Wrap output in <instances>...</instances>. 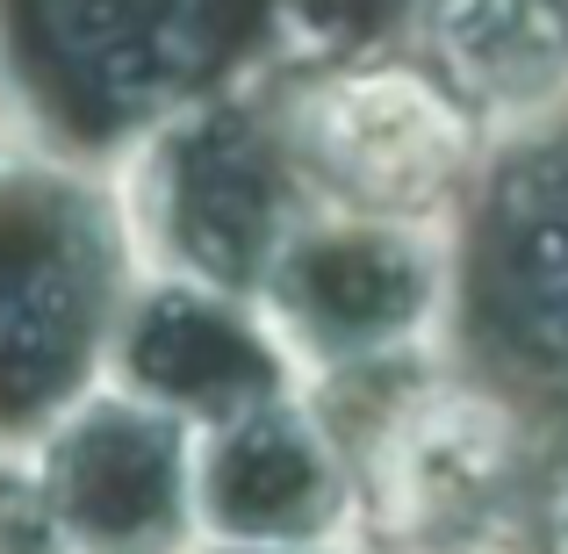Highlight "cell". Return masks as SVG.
I'll use <instances>...</instances> for the list:
<instances>
[{"label":"cell","mask_w":568,"mask_h":554,"mask_svg":"<svg viewBox=\"0 0 568 554\" xmlns=\"http://www.w3.org/2000/svg\"><path fill=\"white\" fill-rule=\"evenodd\" d=\"M101 324L94 252L58 223L0 231V411L65 396Z\"/></svg>","instance_id":"obj_8"},{"label":"cell","mask_w":568,"mask_h":554,"mask_svg":"<svg viewBox=\"0 0 568 554\" xmlns=\"http://www.w3.org/2000/svg\"><path fill=\"white\" fill-rule=\"evenodd\" d=\"M0 554H65L51 490L22 461H0Z\"/></svg>","instance_id":"obj_12"},{"label":"cell","mask_w":568,"mask_h":554,"mask_svg":"<svg viewBox=\"0 0 568 554\" xmlns=\"http://www.w3.org/2000/svg\"><path fill=\"white\" fill-rule=\"evenodd\" d=\"M245 554H274V547H245Z\"/></svg>","instance_id":"obj_15"},{"label":"cell","mask_w":568,"mask_h":554,"mask_svg":"<svg viewBox=\"0 0 568 554\" xmlns=\"http://www.w3.org/2000/svg\"><path fill=\"white\" fill-rule=\"evenodd\" d=\"M295 159L367 216H417L454 188L468 123L417 72H332L295 101Z\"/></svg>","instance_id":"obj_2"},{"label":"cell","mask_w":568,"mask_h":554,"mask_svg":"<svg viewBox=\"0 0 568 554\" xmlns=\"http://www.w3.org/2000/svg\"><path fill=\"white\" fill-rule=\"evenodd\" d=\"M439 554H504V547H439Z\"/></svg>","instance_id":"obj_14"},{"label":"cell","mask_w":568,"mask_h":554,"mask_svg":"<svg viewBox=\"0 0 568 554\" xmlns=\"http://www.w3.org/2000/svg\"><path fill=\"white\" fill-rule=\"evenodd\" d=\"M489 295L532 361L568 367V159H526L489 223Z\"/></svg>","instance_id":"obj_10"},{"label":"cell","mask_w":568,"mask_h":554,"mask_svg":"<svg viewBox=\"0 0 568 554\" xmlns=\"http://www.w3.org/2000/svg\"><path fill=\"white\" fill-rule=\"evenodd\" d=\"M187 497L216 533L288 554L295 541L332 526L338 454L295 403L266 396L237 417H216L202 461H187Z\"/></svg>","instance_id":"obj_5"},{"label":"cell","mask_w":568,"mask_h":554,"mask_svg":"<svg viewBox=\"0 0 568 554\" xmlns=\"http://www.w3.org/2000/svg\"><path fill=\"white\" fill-rule=\"evenodd\" d=\"M526 454L497 403L468 389H417L382 417L367 446V497L382 533L410 554L489 547V533L518 512Z\"/></svg>","instance_id":"obj_1"},{"label":"cell","mask_w":568,"mask_h":554,"mask_svg":"<svg viewBox=\"0 0 568 554\" xmlns=\"http://www.w3.org/2000/svg\"><path fill=\"white\" fill-rule=\"evenodd\" d=\"M555 533H561V554H568V446L555 461Z\"/></svg>","instance_id":"obj_13"},{"label":"cell","mask_w":568,"mask_h":554,"mask_svg":"<svg viewBox=\"0 0 568 554\" xmlns=\"http://www.w3.org/2000/svg\"><path fill=\"white\" fill-rule=\"evenodd\" d=\"M123 367L138 382V403H152V411H209V417L252 411L281 382V361L266 353V339L223 295L187 289V281L159 289L138 310V324L123 339Z\"/></svg>","instance_id":"obj_9"},{"label":"cell","mask_w":568,"mask_h":554,"mask_svg":"<svg viewBox=\"0 0 568 554\" xmlns=\"http://www.w3.org/2000/svg\"><path fill=\"white\" fill-rule=\"evenodd\" d=\"M281 324L317 353H382L425 318V252L388 223H324L295 231L260 281Z\"/></svg>","instance_id":"obj_7"},{"label":"cell","mask_w":568,"mask_h":554,"mask_svg":"<svg viewBox=\"0 0 568 554\" xmlns=\"http://www.w3.org/2000/svg\"><path fill=\"white\" fill-rule=\"evenodd\" d=\"M37 29L51 66L87 109L159 115L209 72L216 0H37Z\"/></svg>","instance_id":"obj_6"},{"label":"cell","mask_w":568,"mask_h":554,"mask_svg":"<svg viewBox=\"0 0 568 554\" xmlns=\"http://www.w3.org/2000/svg\"><path fill=\"white\" fill-rule=\"evenodd\" d=\"M425 37L489 109H532L568 80V0H432Z\"/></svg>","instance_id":"obj_11"},{"label":"cell","mask_w":568,"mask_h":554,"mask_svg":"<svg viewBox=\"0 0 568 554\" xmlns=\"http://www.w3.org/2000/svg\"><path fill=\"white\" fill-rule=\"evenodd\" d=\"M58 533L87 554H166L187 512V461L166 411L138 396H101L58 432L43 461Z\"/></svg>","instance_id":"obj_4"},{"label":"cell","mask_w":568,"mask_h":554,"mask_svg":"<svg viewBox=\"0 0 568 554\" xmlns=\"http://www.w3.org/2000/svg\"><path fill=\"white\" fill-rule=\"evenodd\" d=\"M159 231L173 260L187 266V289H260L274 252L295 238L288 188L266 152V138L245 115H194L166 138L152 167Z\"/></svg>","instance_id":"obj_3"}]
</instances>
